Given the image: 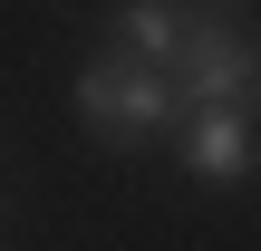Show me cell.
I'll return each instance as SVG.
<instances>
[{
    "instance_id": "3",
    "label": "cell",
    "mask_w": 261,
    "mask_h": 251,
    "mask_svg": "<svg viewBox=\"0 0 261 251\" xmlns=\"http://www.w3.org/2000/svg\"><path fill=\"white\" fill-rule=\"evenodd\" d=\"M184 164H194L203 184H242V174H252V106H194Z\"/></svg>"
},
{
    "instance_id": "1",
    "label": "cell",
    "mask_w": 261,
    "mask_h": 251,
    "mask_svg": "<svg viewBox=\"0 0 261 251\" xmlns=\"http://www.w3.org/2000/svg\"><path fill=\"white\" fill-rule=\"evenodd\" d=\"M174 77L165 68H145V58H87V77H77V116L107 135V145H145L155 126H174Z\"/></svg>"
},
{
    "instance_id": "4",
    "label": "cell",
    "mask_w": 261,
    "mask_h": 251,
    "mask_svg": "<svg viewBox=\"0 0 261 251\" xmlns=\"http://www.w3.org/2000/svg\"><path fill=\"white\" fill-rule=\"evenodd\" d=\"M184 39H194V10H174V0H126L116 10V48L145 58V68H174Z\"/></svg>"
},
{
    "instance_id": "5",
    "label": "cell",
    "mask_w": 261,
    "mask_h": 251,
    "mask_svg": "<svg viewBox=\"0 0 261 251\" xmlns=\"http://www.w3.org/2000/svg\"><path fill=\"white\" fill-rule=\"evenodd\" d=\"M252 106H261V77H252Z\"/></svg>"
},
{
    "instance_id": "2",
    "label": "cell",
    "mask_w": 261,
    "mask_h": 251,
    "mask_svg": "<svg viewBox=\"0 0 261 251\" xmlns=\"http://www.w3.org/2000/svg\"><path fill=\"white\" fill-rule=\"evenodd\" d=\"M165 77H174V97H184V106H252L261 48H252V29H242L232 10H203V19H194V39H184V58H174Z\"/></svg>"
}]
</instances>
